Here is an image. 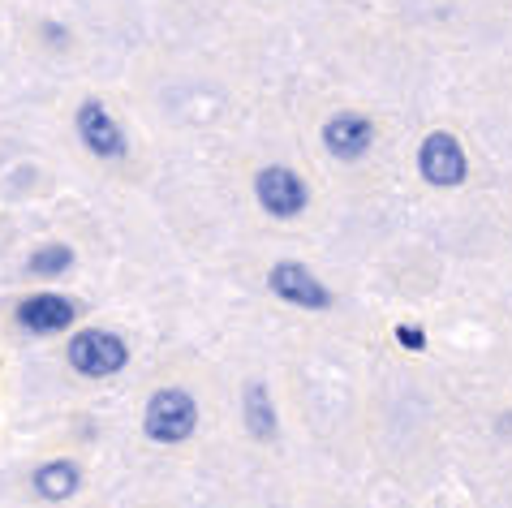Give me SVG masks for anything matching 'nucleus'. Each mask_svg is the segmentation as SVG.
Instances as JSON below:
<instances>
[{"mask_svg":"<svg viewBox=\"0 0 512 508\" xmlns=\"http://www.w3.org/2000/svg\"><path fill=\"white\" fill-rule=\"evenodd\" d=\"M198 427V401L186 388H160L151 392L147 409H142V431L155 444H186Z\"/></svg>","mask_w":512,"mask_h":508,"instance_id":"f257e3e1","label":"nucleus"},{"mask_svg":"<svg viewBox=\"0 0 512 508\" xmlns=\"http://www.w3.org/2000/svg\"><path fill=\"white\" fill-rule=\"evenodd\" d=\"M65 358H69V366H74L78 375L112 379V375H121L125 366H130V345H125L117 332H108V328H82V332L69 336Z\"/></svg>","mask_w":512,"mask_h":508,"instance_id":"f03ea898","label":"nucleus"},{"mask_svg":"<svg viewBox=\"0 0 512 508\" xmlns=\"http://www.w3.org/2000/svg\"><path fill=\"white\" fill-rule=\"evenodd\" d=\"M254 199L267 216L276 220H297L310 207V186L302 181V173H293L289 164H267L254 173Z\"/></svg>","mask_w":512,"mask_h":508,"instance_id":"7ed1b4c3","label":"nucleus"},{"mask_svg":"<svg viewBox=\"0 0 512 508\" xmlns=\"http://www.w3.org/2000/svg\"><path fill=\"white\" fill-rule=\"evenodd\" d=\"M418 173H422L426 186H435V190H457V186H465L469 155L461 147V138L448 134V130L426 134L422 147H418Z\"/></svg>","mask_w":512,"mask_h":508,"instance_id":"20e7f679","label":"nucleus"},{"mask_svg":"<svg viewBox=\"0 0 512 508\" xmlns=\"http://www.w3.org/2000/svg\"><path fill=\"white\" fill-rule=\"evenodd\" d=\"M78 319V302L65 298V293H31V298H22L13 306V323H18L22 332L31 336H56V332H69Z\"/></svg>","mask_w":512,"mask_h":508,"instance_id":"39448f33","label":"nucleus"},{"mask_svg":"<svg viewBox=\"0 0 512 508\" xmlns=\"http://www.w3.org/2000/svg\"><path fill=\"white\" fill-rule=\"evenodd\" d=\"M267 289H272L280 302L297 306V310H327L332 306V289H327L323 280L297 259L276 263L272 272H267Z\"/></svg>","mask_w":512,"mask_h":508,"instance_id":"423d86ee","label":"nucleus"},{"mask_svg":"<svg viewBox=\"0 0 512 508\" xmlns=\"http://www.w3.org/2000/svg\"><path fill=\"white\" fill-rule=\"evenodd\" d=\"M74 125H78L82 147H87L91 155H99V160H125V155H130V138H125L117 117H112L99 100H82Z\"/></svg>","mask_w":512,"mask_h":508,"instance_id":"0eeeda50","label":"nucleus"},{"mask_svg":"<svg viewBox=\"0 0 512 508\" xmlns=\"http://www.w3.org/2000/svg\"><path fill=\"white\" fill-rule=\"evenodd\" d=\"M323 147L340 164L362 160V155L375 147V125H371V117H362V112H336V117H327L323 121Z\"/></svg>","mask_w":512,"mask_h":508,"instance_id":"6e6552de","label":"nucleus"},{"mask_svg":"<svg viewBox=\"0 0 512 508\" xmlns=\"http://www.w3.org/2000/svg\"><path fill=\"white\" fill-rule=\"evenodd\" d=\"M241 418H246V431L254 440H276L280 418H276V401L263 379H250L246 392H241Z\"/></svg>","mask_w":512,"mask_h":508,"instance_id":"1a4fd4ad","label":"nucleus"},{"mask_svg":"<svg viewBox=\"0 0 512 508\" xmlns=\"http://www.w3.org/2000/svg\"><path fill=\"white\" fill-rule=\"evenodd\" d=\"M31 483H35V496H39V500L61 504V500H69V496H78L82 470H78L74 461L56 457V461H44V465H39V470L31 474Z\"/></svg>","mask_w":512,"mask_h":508,"instance_id":"9d476101","label":"nucleus"},{"mask_svg":"<svg viewBox=\"0 0 512 508\" xmlns=\"http://www.w3.org/2000/svg\"><path fill=\"white\" fill-rule=\"evenodd\" d=\"M69 267H74V250L65 242H44L31 250V259H26V272L31 276H65Z\"/></svg>","mask_w":512,"mask_h":508,"instance_id":"9b49d317","label":"nucleus"},{"mask_svg":"<svg viewBox=\"0 0 512 508\" xmlns=\"http://www.w3.org/2000/svg\"><path fill=\"white\" fill-rule=\"evenodd\" d=\"M396 345H405L409 354H422V349H426V332L418 328V323H396Z\"/></svg>","mask_w":512,"mask_h":508,"instance_id":"f8f14e48","label":"nucleus"}]
</instances>
